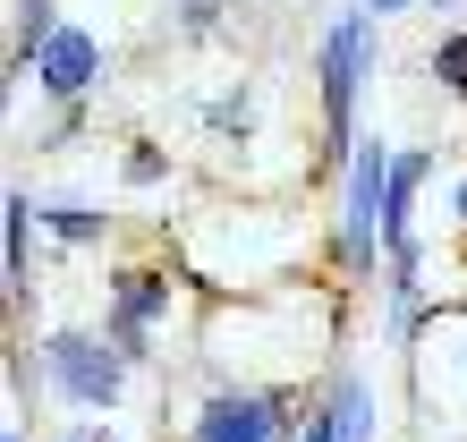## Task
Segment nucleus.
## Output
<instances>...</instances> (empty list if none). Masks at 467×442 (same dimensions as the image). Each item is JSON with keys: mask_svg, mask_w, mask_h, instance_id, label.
Listing matches in <instances>:
<instances>
[{"mask_svg": "<svg viewBox=\"0 0 467 442\" xmlns=\"http://www.w3.org/2000/svg\"><path fill=\"white\" fill-rule=\"evenodd\" d=\"M60 35V17H51V0H17V43H9V68L17 77H35V60H43V43Z\"/></svg>", "mask_w": 467, "mask_h": 442, "instance_id": "nucleus-9", "label": "nucleus"}, {"mask_svg": "<svg viewBox=\"0 0 467 442\" xmlns=\"http://www.w3.org/2000/svg\"><path fill=\"white\" fill-rule=\"evenodd\" d=\"M128 179L153 187V179H161V153H153V145H128Z\"/></svg>", "mask_w": 467, "mask_h": 442, "instance_id": "nucleus-14", "label": "nucleus"}, {"mask_svg": "<svg viewBox=\"0 0 467 442\" xmlns=\"http://www.w3.org/2000/svg\"><path fill=\"white\" fill-rule=\"evenodd\" d=\"M161 315H171V272H119L111 307H102V332L119 341L128 366H145V357L161 349Z\"/></svg>", "mask_w": 467, "mask_h": 442, "instance_id": "nucleus-5", "label": "nucleus"}, {"mask_svg": "<svg viewBox=\"0 0 467 442\" xmlns=\"http://www.w3.org/2000/svg\"><path fill=\"white\" fill-rule=\"evenodd\" d=\"M297 442H340V434H332V417H323V400L306 408V426H297Z\"/></svg>", "mask_w": 467, "mask_h": 442, "instance_id": "nucleus-15", "label": "nucleus"}, {"mask_svg": "<svg viewBox=\"0 0 467 442\" xmlns=\"http://www.w3.org/2000/svg\"><path fill=\"white\" fill-rule=\"evenodd\" d=\"M315 400H323V417H332V434H340V442H374L382 400H374V383H366V374H332Z\"/></svg>", "mask_w": 467, "mask_h": 442, "instance_id": "nucleus-8", "label": "nucleus"}, {"mask_svg": "<svg viewBox=\"0 0 467 442\" xmlns=\"http://www.w3.org/2000/svg\"><path fill=\"white\" fill-rule=\"evenodd\" d=\"M0 442H26V426H9V434H0Z\"/></svg>", "mask_w": 467, "mask_h": 442, "instance_id": "nucleus-18", "label": "nucleus"}, {"mask_svg": "<svg viewBox=\"0 0 467 442\" xmlns=\"http://www.w3.org/2000/svg\"><path fill=\"white\" fill-rule=\"evenodd\" d=\"M43 221H51V238H68V247H94L102 238V213H68L60 205V213H43Z\"/></svg>", "mask_w": 467, "mask_h": 442, "instance_id": "nucleus-12", "label": "nucleus"}, {"mask_svg": "<svg viewBox=\"0 0 467 442\" xmlns=\"http://www.w3.org/2000/svg\"><path fill=\"white\" fill-rule=\"evenodd\" d=\"M451 213H459V230H467V171H459V196H451Z\"/></svg>", "mask_w": 467, "mask_h": 442, "instance_id": "nucleus-17", "label": "nucleus"}, {"mask_svg": "<svg viewBox=\"0 0 467 442\" xmlns=\"http://www.w3.org/2000/svg\"><path fill=\"white\" fill-rule=\"evenodd\" d=\"M306 408L315 400L306 392H281V383H222V392H204L187 442H297Z\"/></svg>", "mask_w": 467, "mask_h": 442, "instance_id": "nucleus-3", "label": "nucleus"}, {"mask_svg": "<svg viewBox=\"0 0 467 442\" xmlns=\"http://www.w3.org/2000/svg\"><path fill=\"white\" fill-rule=\"evenodd\" d=\"M433 77H442V94L467 102V26H451V35L433 43Z\"/></svg>", "mask_w": 467, "mask_h": 442, "instance_id": "nucleus-10", "label": "nucleus"}, {"mask_svg": "<svg viewBox=\"0 0 467 442\" xmlns=\"http://www.w3.org/2000/svg\"><path fill=\"white\" fill-rule=\"evenodd\" d=\"M204 128H213V136H246V86H238V94H213V102H204Z\"/></svg>", "mask_w": 467, "mask_h": 442, "instance_id": "nucleus-11", "label": "nucleus"}, {"mask_svg": "<svg viewBox=\"0 0 467 442\" xmlns=\"http://www.w3.org/2000/svg\"><path fill=\"white\" fill-rule=\"evenodd\" d=\"M94 77H102V43L86 35V26H60V35L43 43V60H35V86L51 102H86Z\"/></svg>", "mask_w": 467, "mask_h": 442, "instance_id": "nucleus-6", "label": "nucleus"}, {"mask_svg": "<svg viewBox=\"0 0 467 442\" xmlns=\"http://www.w3.org/2000/svg\"><path fill=\"white\" fill-rule=\"evenodd\" d=\"M391 171H400V153L382 145V136H357L348 162H340V230H332V264L357 272V281L382 264V230H391Z\"/></svg>", "mask_w": 467, "mask_h": 442, "instance_id": "nucleus-1", "label": "nucleus"}, {"mask_svg": "<svg viewBox=\"0 0 467 442\" xmlns=\"http://www.w3.org/2000/svg\"><path fill=\"white\" fill-rule=\"evenodd\" d=\"M366 60H374V43H366V9H348L323 26V51H315V86H323V153L348 162L357 145V86H366Z\"/></svg>", "mask_w": 467, "mask_h": 442, "instance_id": "nucleus-4", "label": "nucleus"}, {"mask_svg": "<svg viewBox=\"0 0 467 442\" xmlns=\"http://www.w3.org/2000/svg\"><path fill=\"white\" fill-rule=\"evenodd\" d=\"M0 272H9V307H26V281H35V196L9 187L0 205Z\"/></svg>", "mask_w": 467, "mask_h": 442, "instance_id": "nucleus-7", "label": "nucleus"}, {"mask_svg": "<svg viewBox=\"0 0 467 442\" xmlns=\"http://www.w3.org/2000/svg\"><path fill=\"white\" fill-rule=\"evenodd\" d=\"M357 9H366V17H400L408 0H357Z\"/></svg>", "mask_w": 467, "mask_h": 442, "instance_id": "nucleus-16", "label": "nucleus"}, {"mask_svg": "<svg viewBox=\"0 0 467 442\" xmlns=\"http://www.w3.org/2000/svg\"><path fill=\"white\" fill-rule=\"evenodd\" d=\"M213 26H222V0H179V35H213Z\"/></svg>", "mask_w": 467, "mask_h": 442, "instance_id": "nucleus-13", "label": "nucleus"}, {"mask_svg": "<svg viewBox=\"0 0 467 442\" xmlns=\"http://www.w3.org/2000/svg\"><path fill=\"white\" fill-rule=\"evenodd\" d=\"M35 374H43L60 400H77V408H119V392H128V357H119V341H111L102 323H60V332H43Z\"/></svg>", "mask_w": 467, "mask_h": 442, "instance_id": "nucleus-2", "label": "nucleus"}]
</instances>
